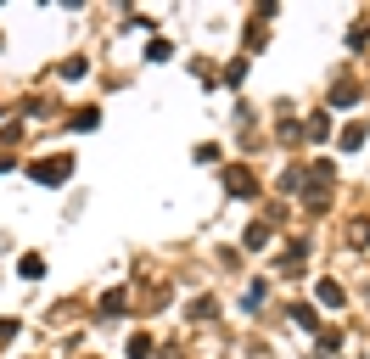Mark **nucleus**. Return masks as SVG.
<instances>
[{"instance_id":"nucleus-4","label":"nucleus","mask_w":370,"mask_h":359,"mask_svg":"<svg viewBox=\"0 0 370 359\" xmlns=\"http://www.w3.org/2000/svg\"><path fill=\"white\" fill-rule=\"evenodd\" d=\"M241 247H247V253H264V247H270V224H264V219H253V224H247V236H241Z\"/></svg>"},{"instance_id":"nucleus-3","label":"nucleus","mask_w":370,"mask_h":359,"mask_svg":"<svg viewBox=\"0 0 370 359\" xmlns=\"http://www.w3.org/2000/svg\"><path fill=\"white\" fill-rule=\"evenodd\" d=\"M224 191H230V197H258L253 169H247V163H230V169H224Z\"/></svg>"},{"instance_id":"nucleus-13","label":"nucleus","mask_w":370,"mask_h":359,"mask_svg":"<svg viewBox=\"0 0 370 359\" xmlns=\"http://www.w3.org/2000/svg\"><path fill=\"white\" fill-rule=\"evenodd\" d=\"M129 359H151V337H146V331L129 337Z\"/></svg>"},{"instance_id":"nucleus-10","label":"nucleus","mask_w":370,"mask_h":359,"mask_svg":"<svg viewBox=\"0 0 370 359\" xmlns=\"http://www.w3.org/2000/svg\"><path fill=\"white\" fill-rule=\"evenodd\" d=\"M292 320H297V326H303V331H320V314H314L308 303H297V309H292Z\"/></svg>"},{"instance_id":"nucleus-2","label":"nucleus","mask_w":370,"mask_h":359,"mask_svg":"<svg viewBox=\"0 0 370 359\" xmlns=\"http://www.w3.org/2000/svg\"><path fill=\"white\" fill-rule=\"evenodd\" d=\"M28 174H34L40 186H57V180L74 174V157H40V163H28Z\"/></svg>"},{"instance_id":"nucleus-15","label":"nucleus","mask_w":370,"mask_h":359,"mask_svg":"<svg viewBox=\"0 0 370 359\" xmlns=\"http://www.w3.org/2000/svg\"><path fill=\"white\" fill-rule=\"evenodd\" d=\"M214 314H219L214 297H197V303H191V320H214Z\"/></svg>"},{"instance_id":"nucleus-12","label":"nucleus","mask_w":370,"mask_h":359,"mask_svg":"<svg viewBox=\"0 0 370 359\" xmlns=\"http://www.w3.org/2000/svg\"><path fill=\"white\" fill-rule=\"evenodd\" d=\"M365 135H370L365 124H348V130H342V146H348V152H359V146H365Z\"/></svg>"},{"instance_id":"nucleus-6","label":"nucleus","mask_w":370,"mask_h":359,"mask_svg":"<svg viewBox=\"0 0 370 359\" xmlns=\"http://www.w3.org/2000/svg\"><path fill=\"white\" fill-rule=\"evenodd\" d=\"M17 275H23V281H40V275H45V258H40V253H23V258H17Z\"/></svg>"},{"instance_id":"nucleus-8","label":"nucleus","mask_w":370,"mask_h":359,"mask_svg":"<svg viewBox=\"0 0 370 359\" xmlns=\"http://www.w3.org/2000/svg\"><path fill=\"white\" fill-rule=\"evenodd\" d=\"M354 101H359V84H354V79H342V84L331 90V107H354Z\"/></svg>"},{"instance_id":"nucleus-5","label":"nucleus","mask_w":370,"mask_h":359,"mask_svg":"<svg viewBox=\"0 0 370 359\" xmlns=\"http://www.w3.org/2000/svg\"><path fill=\"white\" fill-rule=\"evenodd\" d=\"M96 309H101V314H107V320H112V314H124V309H129V292H124V287L101 292V303H96Z\"/></svg>"},{"instance_id":"nucleus-9","label":"nucleus","mask_w":370,"mask_h":359,"mask_svg":"<svg viewBox=\"0 0 370 359\" xmlns=\"http://www.w3.org/2000/svg\"><path fill=\"white\" fill-rule=\"evenodd\" d=\"M303 130H308V141H331V118H325V113H308Z\"/></svg>"},{"instance_id":"nucleus-18","label":"nucleus","mask_w":370,"mask_h":359,"mask_svg":"<svg viewBox=\"0 0 370 359\" xmlns=\"http://www.w3.org/2000/svg\"><path fill=\"white\" fill-rule=\"evenodd\" d=\"M348 230H354V241H359V247H365V241H370V214H365V219H354V224H348Z\"/></svg>"},{"instance_id":"nucleus-1","label":"nucleus","mask_w":370,"mask_h":359,"mask_svg":"<svg viewBox=\"0 0 370 359\" xmlns=\"http://www.w3.org/2000/svg\"><path fill=\"white\" fill-rule=\"evenodd\" d=\"M303 258H308V236H292V241L275 253V270H281V275H303Z\"/></svg>"},{"instance_id":"nucleus-11","label":"nucleus","mask_w":370,"mask_h":359,"mask_svg":"<svg viewBox=\"0 0 370 359\" xmlns=\"http://www.w3.org/2000/svg\"><path fill=\"white\" fill-rule=\"evenodd\" d=\"M303 180H308V169H287V174H281V191L292 197V191H303Z\"/></svg>"},{"instance_id":"nucleus-19","label":"nucleus","mask_w":370,"mask_h":359,"mask_svg":"<svg viewBox=\"0 0 370 359\" xmlns=\"http://www.w3.org/2000/svg\"><path fill=\"white\" fill-rule=\"evenodd\" d=\"M17 331H23V326H17V320H11V314H0V343H11V337H17Z\"/></svg>"},{"instance_id":"nucleus-17","label":"nucleus","mask_w":370,"mask_h":359,"mask_svg":"<svg viewBox=\"0 0 370 359\" xmlns=\"http://www.w3.org/2000/svg\"><path fill=\"white\" fill-rule=\"evenodd\" d=\"M84 68H90L84 57H68V62H62V79H84Z\"/></svg>"},{"instance_id":"nucleus-14","label":"nucleus","mask_w":370,"mask_h":359,"mask_svg":"<svg viewBox=\"0 0 370 359\" xmlns=\"http://www.w3.org/2000/svg\"><path fill=\"white\" fill-rule=\"evenodd\" d=\"M264 40H270V28L253 17V23H247V45H253V51H264Z\"/></svg>"},{"instance_id":"nucleus-16","label":"nucleus","mask_w":370,"mask_h":359,"mask_svg":"<svg viewBox=\"0 0 370 359\" xmlns=\"http://www.w3.org/2000/svg\"><path fill=\"white\" fill-rule=\"evenodd\" d=\"M96 124H101V113H96V107H79V113H74V130H96Z\"/></svg>"},{"instance_id":"nucleus-7","label":"nucleus","mask_w":370,"mask_h":359,"mask_svg":"<svg viewBox=\"0 0 370 359\" xmlns=\"http://www.w3.org/2000/svg\"><path fill=\"white\" fill-rule=\"evenodd\" d=\"M314 297H320L325 309H342V297H348V292L337 287V281H320V287H314Z\"/></svg>"}]
</instances>
